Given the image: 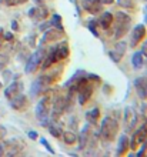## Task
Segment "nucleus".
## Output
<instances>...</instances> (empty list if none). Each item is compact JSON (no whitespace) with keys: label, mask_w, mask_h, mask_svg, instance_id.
Segmentation results:
<instances>
[{"label":"nucleus","mask_w":147,"mask_h":157,"mask_svg":"<svg viewBox=\"0 0 147 157\" xmlns=\"http://www.w3.org/2000/svg\"><path fill=\"white\" fill-rule=\"evenodd\" d=\"M52 104H53V97L50 96V93H47L46 96L41 97V100L37 103L36 106V117L40 121L41 127H47L49 126V117L50 112H52Z\"/></svg>","instance_id":"obj_1"},{"label":"nucleus","mask_w":147,"mask_h":157,"mask_svg":"<svg viewBox=\"0 0 147 157\" xmlns=\"http://www.w3.org/2000/svg\"><path fill=\"white\" fill-rule=\"evenodd\" d=\"M3 154H4V146L0 144V156H3Z\"/></svg>","instance_id":"obj_37"},{"label":"nucleus","mask_w":147,"mask_h":157,"mask_svg":"<svg viewBox=\"0 0 147 157\" xmlns=\"http://www.w3.org/2000/svg\"><path fill=\"white\" fill-rule=\"evenodd\" d=\"M82 7L90 14H99L103 10V4L99 0H82Z\"/></svg>","instance_id":"obj_11"},{"label":"nucleus","mask_w":147,"mask_h":157,"mask_svg":"<svg viewBox=\"0 0 147 157\" xmlns=\"http://www.w3.org/2000/svg\"><path fill=\"white\" fill-rule=\"evenodd\" d=\"M143 63H144V56L141 54V52L133 53V56H131V64H133L134 69H140V67L143 66Z\"/></svg>","instance_id":"obj_22"},{"label":"nucleus","mask_w":147,"mask_h":157,"mask_svg":"<svg viewBox=\"0 0 147 157\" xmlns=\"http://www.w3.org/2000/svg\"><path fill=\"white\" fill-rule=\"evenodd\" d=\"M29 17L34 19V20H46L47 17H49V9L46 7V6H39V7H33L29 10Z\"/></svg>","instance_id":"obj_13"},{"label":"nucleus","mask_w":147,"mask_h":157,"mask_svg":"<svg viewBox=\"0 0 147 157\" xmlns=\"http://www.w3.org/2000/svg\"><path fill=\"white\" fill-rule=\"evenodd\" d=\"M86 119L90 124H96L99 121V119H100V110L97 107H94L91 110H89V112H86Z\"/></svg>","instance_id":"obj_21"},{"label":"nucleus","mask_w":147,"mask_h":157,"mask_svg":"<svg viewBox=\"0 0 147 157\" xmlns=\"http://www.w3.org/2000/svg\"><path fill=\"white\" fill-rule=\"evenodd\" d=\"M40 143L43 146H44V149L47 150V151H49V153H52V154H54V149L53 147H52V146H50V143L47 140H46V139H40Z\"/></svg>","instance_id":"obj_29"},{"label":"nucleus","mask_w":147,"mask_h":157,"mask_svg":"<svg viewBox=\"0 0 147 157\" xmlns=\"http://www.w3.org/2000/svg\"><path fill=\"white\" fill-rule=\"evenodd\" d=\"M3 33H4V30L0 27V47H2V44H3V41H4V36H3Z\"/></svg>","instance_id":"obj_34"},{"label":"nucleus","mask_w":147,"mask_h":157,"mask_svg":"<svg viewBox=\"0 0 147 157\" xmlns=\"http://www.w3.org/2000/svg\"><path fill=\"white\" fill-rule=\"evenodd\" d=\"M146 26L144 25H137L131 32V37H130V46L131 47H136L137 44H140L143 39L146 37Z\"/></svg>","instance_id":"obj_8"},{"label":"nucleus","mask_w":147,"mask_h":157,"mask_svg":"<svg viewBox=\"0 0 147 157\" xmlns=\"http://www.w3.org/2000/svg\"><path fill=\"white\" fill-rule=\"evenodd\" d=\"M124 123H126V128L129 132L134 130V126L137 124V113L134 109L126 107L124 109Z\"/></svg>","instance_id":"obj_10"},{"label":"nucleus","mask_w":147,"mask_h":157,"mask_svg":"<svg viewBox=\"0 0 147 157\" xmlns=\"http://www.w3.org/2000/svg\"><path fill=\"white\" fill-rule=\"evenodd\" d=\"M126 50H127V43L126 41H117V43L114 44V49L110 50V53H109L111 62L120 63V60H122V59L124 57V54H126Z\"/></svg>","instance_id":"obj_6"},{"label":"nucleus","mask_w":147,"mask_h":157,"mask_svg":"<svg viewBox=\"0 0 147 157\" xmlns=\"http://www.w3.org/2000/svg\"><path fill=\"white\" fill-rule=\"evenodd\" d=\"M89 140H90V126L89 123L82 128L80 134L77 136V141H79V150H84L86 146L89 144Z\"/></svg>","instance_id":"obj_15"},{"label":"nucleus","mask_w":147,"mask_h":157,"mask_svg":"<svg viewBox=\"0 0 147 157\" xmlns=\"http://www.w3.org/2000/svg\"><path fill=\"white\" fill-rule=\"evenodd\" d=\"M129 149H130V140H129V137H127L126 134H123V136H120V139H118L117 156H124V154H127Z\"/></svg>","instance_id":"obj_17"},{"label":"nucleus","mask_w":147,"mask_h":157,"mask_svg":"<svg viewBox=\"0 0 147 157\" xmlns=\"http://www.w3.org/2000/svg\"><path fill=\"white\" fill-rule=\"evenodd\" d=\"M10 106H12L14 110H17V112H23V110L27 107V97L21 93V94H19L13 100H10Z\"/></svg>","instance_id":"obj_16"},{"label":"nucleus","mask_w":147,"mask_h":157,"mask_svg":"<svg viewBox=\"0 0 147 157\" xmlns=\"http://www.w3.org/2000/svg\"><path fill=\"white\" fill-rule=\"evenodd\" d=\"M47 127H49L50 134H52L53 137H56V139L61 137V134H63V132H64V130H63V127H61V126L57 123V121H56V120H53V121H52Z\"/></svg>","instance_id":"obj_20"},{"label":"nucleus","mask_w":147,"mask_h":157,"mask_svg":"<svg viewBox=\"0 0 147 157\" xmlns=\"http://www.w3.org/2000/svg\"><path fill=\"white\" fill-rule=\"evenodd\" d=\"M134 89L136 93L139 94L141 100L147 99V78L146 77H137L134 80Z\"/></svg>","instance_id":"obj_14"},{"label":"nucleus","mask_w":147,"mask_h":157,"mask_svg":"<svg viewBox=\"0 0 147 157\" xmlns=\"http://www.w3.org/2000/svg\"><path fill=\"white\" fill-rule=\"evenodd\" d=\"M117 133H118L117 120L110 116L104 117L102 124H100V137L106 141H113L117 137Z\"/></svg>","instance_id":"obj_2"},{"label":"nucleus","mask_w":147,"mask_h":157,"mask_svg":"<svg viewBox=\"0 0 147 157\" xmlns=\"http://www.w3.org/2000/svg\"><path fill=\"white\" fill-rule=\"evenodd\" d=\"M6 146H7V149H9L7 154L14 156V154H19L21 150L25 149L26 143L21 140V139H17V137H16V139H12V140L6 141Z\"/></svg>","instance_id":"obj_12"},{"label":"nucleus","mask_w":147,"mask_h":157,"mask_svg":"<svg viewBox=\"0 0 147 157\" xmlns=\"http://www.w3.org/2000/svg\"><path fill=\"white\" fill-rule=\"evenodd\" d=\"M144 141H147V123H143L137 130H134L130 140V149L136 151Z\"/></svg>","instance_id":"obj_5"},{"label":"nucleus","mask_w":147,"mask_h":157,"mask_svg":"<svg viewBox=\"0 0 147 157\" xmlns=\"http://www.w3.org/2000/svg\"><path fill=\"white\" fill-rule=\"evenodd\" d=\"M61 137H63L66 144H76L77 143V134L73 132H63Z\"/></svg>","instance_id":"obj_23"},{"label":"nucleus","mask_w":147,"mask_h":157,"mask_svg":"<svg viewBox=\"0 0 147 157\" xmlns=\"http://www.w3.org/2000/svg\"><path fill=\"white\" fill-rule=\"evenodd\" d=\"M9 60H10V57H9V54L6 53H0V70H3L4 67L9 64Z\"/></svg>","instance_id":"obj_27"},{"label":"nucleus","mask_w":147,"mask_h":157,"mask_svg":"<svg viewBox=\"0 0 147 157\" xmlns=\"http://www.w3.org/2000/svg\"><path fill=\"white\" fill-rule=\"evenodd\" d=\"M7 134V132H6V128L3 127V126H0V140L2 139H4V136Z\"/></svg>","instance_id":"obj_33"},{"label":"nucleus","mask_w":147,"mask_h":157,"mask_svg":"<svg viewBox=\"0 0 147 157\" xmlns=\"http://www.w3.org/2000/svg\"><path fill=\"white\" fill-rule=\"evenodd\" d=\"M113 21H114V16L109 12H104L99 19V25L102 26V29L109 30L111 27V25H113Z\"/></svg>","instance_id":"obj_19"},{"label":"nucleus","mask_w":147,"mask_h":157,"mask_svg":"<svg viewBox=\"0 0 147 157\" xmlns=\"http://www.w3.org/2000/svg\"><path fill=\"white\" fill-rule=\"evenodd\" d=\"M0 89H2V82H0Z\"/></svg>","instance_id":"obj_39"},{"label":"nucleus","mask_w":147,"mask_h":157,"mask_svg":"<svg viewBox=\"0 0 147 157\" xmlns=\"http://www.w3.org/2000/svg\"><path fill=\"white\" fill-rule=\"evenodd\" d=\"M29 0H6V4L7 6H20V4L27 3Z\"/></svg>","instance_id":"obj_28"},{"label":"nucleus","mask_w":147,"mask_h":157,"mask_svg":"<svg viewBox=\"0 0 147 157\" xmlns=\"http://www.w3.org/2000/svg\"><path fill=\"white\" fill-rule=\"evenodd\" d=\"M54 52H56V56H57V60H63V59H67L70 54V49L67 41H63L59 46L54 47Z\"/></svg>","instance_id":"obj_18"},{"label":"nucleus","mask_w":147,"mask_h":157,"mask_svg":"<svg viewBox=\"0 0 147 157\" xmlns=\"http://www.w3.org/2000/svg\"><path fill=\"white\" fill-rule=\"evenodd\" d=\"M46 53H47V52H46V49L43 47V44L37 47V50L32 54V56H30L29 62H27V64H26L25 70H26V73H27V75L34 73V71L40 67V64H41V62H43V59H44Z\"/></svg>","instance_id":"obj_4"},{"label":"nucleus","mask_w":147,"mask_h":157,"mask_svg":"<svg viewBox=\"0 0 147 157\" xmlns=\"http://www.w3.org/2000/svg\"><path fill=\"white\" fill-rule=\"evenodd\" d=\"M63 37H64V30H59L56 27H52L49 30H44L41 43H54V41H59Z\"/></svg>","instance_id":"obj_7"},{"label":"nucleus","mask_w":147,"mask_h":157,"mask_svg":"<svg viewBox=\"0 0 147 157\" xmlns=\"http://www.w3.org/2000/svg\"><path fill=\"white\" fill-rule=\"evenodd\" d=\"M141 54L143 56H146L147 57V40L143 43V46H141Z\"/></svg>","instance_id":"obj_32"},{"label":"nucleus","mask_w":147,"mask_h":157,"mask_svg":"<svg viewBox=\"0 0 147 157\" xmlns=\"http://www.w3.org/2000/svg\"><path fill=\"white\" fill-rule=\"evenodd\" d=\"M102 4H111V3H114V0H99Z\"/></svg>","instance_id":"obj_35"},{"label":"nucleus","mask_w":147,"mask_h":157,"mask_svg":"<svg viewBox=\"0 0 147 157\" xmlns=\"http://www.w3.org/2000/svg\"><path fill=\"white\" fill-rule=\"evenodd\" d=\"M3 36H4V40H9V41L13 40V34L10 33V32H4Z\"/></svg>","instance_id":"obj_30"},{"label":"nucleus","mask_w":147,"mask_h":157,"mask_svg":"<svg viewBox=\"0 0 147 157\" xmlns=\"http://www.w3.org/2000/svg\"><path fill=\"white\" fill-rule=\"evenodd\" d=\"M146 10H147V7H146ZM146 23H147V14H146Z\"/></svg>","instance_id":"obj_38"},{"label":"nucleus","mask_w":147,"mask_h":157,"mask_svg":"<svg viewBox=\"0 0 147 157\" xmlns=\"http://www.w3.org/2000/svg\"><path fill=\"white\" fill-rule=\"evenodd\" d=\"M29 137L30 139H32V140H37V132H34V130H30L29 132Z\"/></svg>","instance_id":"obj_31"},{"label":"nucleus","mask_w":147,"mask_h":157,"mask_svg":"<svg viewBox=\"0 0 147 157\" xmlns=\"http://www.w3.org/2000/svg\"><path fill=\"white\" fill-rule=\"evenodd\" d=\"M87 27H89V30L93 33V36H96V37H99L100 36V33H99V27H100V25H99V20H96V19H91V20H89V23H87Z\"/></svg>","instance_id":"obj_24"},{"label":"nucleus","mask_w":147,"mask_h":157,"mask_svg":"<svg viewBox=\"0 0 147 157\" xmlns=\"http://www.w3.org/2000/svg\"><path fill=\"white\" fill-rule=\"evenodd\" d=\"M117 4L120 6V7L123 9H130V10H133L134 9V0H117Z\"/></svg>","instance_id":"obj_25"},{"label":"nucleus","mask_w":147,"mask_h":157,"mask_svg":"<svg viewBox=\"0 0 147 157\" xmlns=\"http://www.w3.org/2000/svg\"><path fill=\"white\" fill-rule=\"evenodd\" d=\"M116 23V33H114V37L117 40L127 34V32L130 30V23H131V17L124 12H117L114 14V21Z\"/></svg>","instance_id":"obj_3"},{"label":"nucleus","mask_w":147,"mask_h":157,"mask_svg":"<svg viewBox=\"0 0 147 157\" xmlns=\"http://www.w3.org/2000/svg\"><path fill=\"white\" fill-rule=\"evenodd\" d=\"M23 93V83L21 82H13L7 86V89L4 90V96L7 100H13L14 97H17L19 94Z\"/></svg>","instance_id":"obj_9"},{"label":"nucleus","mask_w":147,"mask_h":157,"mask_svg":"<svg viewBox=\"0 0 147 157\" xmlns=\"http://www.w3.org/2000/svg\"><path fill=\"white\" fill-rule=\"evenodd\" d=\"M12 29H13V30H17V29H19V26H17V21H12Z\"/></svg>","instance_id":"obj_36"},{"label":"nucleus","mask_w":147,"mask_h":157,"mask_svg":"<svg viewBox=\"0 0 147 157\" xmlns=\"http://www.w3.org/2000/svg\"><path fill=\"white\" fill-rule=\"evenodd\" d=\"M50 25L54 26V27H56V29H59V30H64V29H63V25H61V17L59 16V14H54V16L52 17Z\"/></svg>","instance_id":"obj_26"}]
</instances>
